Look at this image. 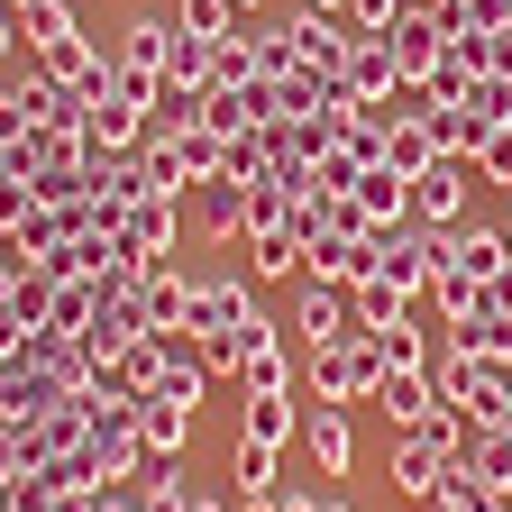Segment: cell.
<instances>
[{
    "instance_id": "obj_1",
    "label": "cell",
    "mask_w": 512,
    "mask_h": 512,
    "mask_svg": "<svg viewBox=\"0 0 512 512\" xmlns=\"http://www.w3.org/2000/svg\"><path fill=\"white\" fill-rule=\"evenodd\" d=\"M375 384H384V357H375V339L311 348V357H302V403H320V412H357V403H375Z\"/></svg>"
},
{
    "instance_id": "obj_2",
    "label": "cell",
    "mask_w": 512,
    "mask_h": 512,
    "mask_svg": "<svg viewBox=\"0 0 512 512\" xmlns=\"http://www.w3.org/2000/svg\"><path fill=\"white\" fill-rule=\"evenodd\" d=\"M430 247H439V229H421V220H375L366 229V284H394L403 302H421L430 293Z\"/></svg>"
},
{
    "instance_id": "obj_3",
    "label": "cell",
    "mask_w": 512,
    "mask_h": 512,
    "mask_svg": "<svg viewBox=\"0 0 512 512\" xmlns=\"http://www.w3.org/2000/svg\"><path fill=\"white\" fill-rule=\"evenodd\" d=\"M503 266H512L503 229H485V220H458V229H439V247H430V293H439V284H494Z\"/></svg>"
},
{
    "instance_id": "obj_4",
    "label": "cell",
    "mask_w": 512,
    "mask_h": 512,
    "mask_svg": "<svg viewBox=\"0 0 512 512\" xmlns=\"http://www.w3.org/2000/svg\"><path fill=\"white\" fill-rule=\"evenodd\" d=\"M293 330H302V348H348V339H366V320H357V284H320V275H302Z\"/></svg>"
},
{
    "instance_id": "obj_5",
    "label": "cell",
    "mask_w": 512,
    "mask_h": 512,
    "mask_svg": "<svg viewBox=\"0 0 512 512\" xmlns=\"http://www.w3.org/2000/svg\"><path fill=\"white\" fill-rule=\"evenodd\" d=\"M64 403H74V384H64L55 366H37L28 348L0 357V421H46V412H64Z\"/></svg>"
},
{
    "instance_id": "obj_6",
    "label": "cell",
    "mask_w": 512,
    "mask_h": 512,
    "mask_svg": "<svg viewBox=\"0 0 512 512\" xmlns=\"http://www.w3.org/2000/svg\"><path fill=\"white\" fill-rule=\"evenodd\" d=\"M476 183H485V174H476L467 156H439V165H421V174H412V220H421V229H458Z\"/></svg>"
},
{
    "instance_id": "obj_7",
    "label": "cell",
    "mask_w": 512,
    "mask_h": 512,
    "mask_svg": "<svg viewBox=\"0 0 512 512\" xmlns=\"http://www.w3.org/2000/svg\"><path fill=\"white\" fill-rule=\"evenodd\" d=\"M174 202H183V192H147V202H128L110 220V247L138 256V266H174Z\"/></svg>"
},
{
    "instance_id": "obj_8",
    "label": "cell",
    "mask_w": 512,
    "mask_h": 512,
    "mask_svg": "<svg viewBox=\"0 0 512 512\" xmlns=\"http://www.w3.org/2000/svg\"><path fill=\"white\" fill-rule=\"evenodd\" d=\"M247 320H256L247 275H192V339H211V330H247Z\"/></svg>"
},
{
    "instance_id": "obj_9",
    "label": "cell",
    "mask_w": 512,
    "mask_h": 512,
    "mask_svg": "<svg viewBox=\"0 0 512 512\" xmlns=\"http://www.w3.org/2000/svg\"><path fill=\"white\" fill-rule=\"evenodd\" d=\"M348 46H357L348 10H302L293 19V55L311 64V74H348Z\"/></svg>"
},
{
    "instance_id": "obj_10",
    "label": "cell",
    "mask_w": 512,
    "mask_h": 512,
    "mask_svg": "<svg viewBox=\"0 0 512 512\" xmlns=\"http://www.w3.org/2000/svg\"><path fill=\"white\" fill-rule=\"evenodd\" d=\"M375 412L394 421V430H421V421L439 412V384H430V366H384V384H375Z\"/></svg>"
},
{
    "instance_id": "obj_11",
    "label": "cell",
    "mask_w": 512,
    "mask_h": 512,
    "mask_svg": "<svg viewBox=\"0 0 512 512\" xmlns=\"http://www.w3.org/2000/svg\"><path fill=\"white\" fill-rule=\"evenodd\" d=\"M302 266H311V247L293 238V220L247 229V275H256V284H302Z\"/></svg>"
},
{
    "instance_id": "obj_12",
    "label": "cell",
    "mask_w": 512,
    "mask_h": 512,
    "mask_svg": "<svg viewBox=\"0 0 512 512\" xmlns=\"http://www.w3.org/2000/svg\"><path fill=\"white\" fill-rule=\"evenodd\" d=\"M348 83H357V101L403 92V64H394V37H384V28H357V46H348Z\"/></svg>"
},
{
    "instance_id": "obj_13",
    "label": "cell",
    "mask_w": 512,
    "mask_h": 512,
    "mask_svg": "<svg viewBox=\"0 0 512 512\" xmlns=\"http://www.w3.org/2000/svg\"><path fill=\"white\" fill-rule=\"evenodd\" d=\"M302 448H311V467H320V476H348V467H357V430H348V412L302 403Z\"/></svg>"
},
{
    "instance_id": "obj_14",
    "label": "cell",
    "mask_w": 512,
    "mask_h": 512,
    "mask_svg": "<svg viewBox=\"0 0 512 512\" xmlns=\"http://www.w3.org/2000/svg\"><path fill=\"white\" fill-rule=\"evenodd\" d=\"M192 220H202L211 238H229V247H238V238H247V183H229V174H211L202 192H192Z\"/></svg>"
},
{
    "instance_id": "obj_15",
    "label": "cell",
    "mask_w": 512,
    "mask_h": 512,
    "mask_svg": "<svg viewBox=\"0 0 512 512\" xmlns=\"http://www.w3.org/2000/svg\"><path fill=\"white\" fill-rule=\"evenodd\" d=\"M101 64H110V46H101L92 28H74V37H55V46L37 55V74H55V83H74V92H83V83L101 74Z\"/></svg>"
},
{
    "instance_id": "obj_16",
    "label": "cell",
    "mask_w": 512,
    "mask_h": 512,
    "mask_svg": "<svg viewBox=\"0 0 512 512\" xmlns=\"http://www.w3.org/2000/svg\"><path fill=\"white\" fill-rule=\"evenodd\" d=\"M110 55H119V74H165V55H174V19H128Z\"/></svg>"
},
{
    "instance_id": "obj_17",
    "label": "cell",
    "mask_w": 512,
    "mask_h": 512,
    "mask_svg": "<svg viewBox=\"0 0 512 512\" xmlns=\"http://www.w3.org/2000/svg\"><path fill=\"white\" fill-rule=\"evenodd\" d=\"M238 46H247V64H256L266 83H284L293 64H302V55H293V19H247V28H238Z\"/></svg>"
},
{
    "instance_id": "obj_18",
    "label": "cell",
    "mask_w": 512,
    "mask_h": 512,
    "mask_svg": "<svg viewBox=\"0 0 512 512\" xmlns=\"http://www.w3.org/2000/svg\"><path fill=\"white\" fill-rule=\"evenodd\" d=\"M458 467H467V476H485V485L503 494V485H512V430H503V421H476V430H467V448H458Z\"/></svg>"
},
{
    "instance_id": "obj_19",
    "label": "cell",
    "mask_w": 512,
    "mask_h": 512,
    "mask_svg": "<svg viewBox=\"0 0 512 512\" xmlns=\"http://www.w3.org/2000/svg\"><path fill=\"white\" fill-rule=\"evenodd\" d=\"M138 302H147V330H192V275L156 266V275L138 284Z\"/></svg>"
},
{
    "instance_id": "obj_20",
    "label": "cell",
    "mask_w": 512,
    "mask_h": 512,
    "mask_svg": "<svg viewBox=\"0 0 512 512\" xmlns=\"http://www.w3.org/2000/svg\"><path fill=\"white\" fill-rule=\"evenodd\" d=\"M348 202H357L366 220H412V174H394V165H366Z\"/></svg>"
},
{
    "instance_id": "obj_21",
    "label": "cell",
    "mask_w": 512,
    "mask_h": 512,
    "mask_svg": "<svg viewBox=\"0 0 512 512\" xmlns=\"http://www.w3.org/2000/svg\"><path fill=\"white\" fill-rule=\"evenodd\" d=\"M138 430H147V448H156V458H183V448H192V403L147 394V403H138Z\"/></svg>"
},
{
    "instance_id": "obj_22",
    "label": "cell",
    "mask_w": 512,
    "mask_h": 512,
    "mask_svg": "<svg viewBox=\"0 0 512 512\" xmlns=\"http://www.w3.org/2000/svg\"><path fill=\"white\" fill-rule=\"evenodd\" d=\"M275 458H284V448H266V439H247V430H238V448H229V485H238V494H284Z\"/></svg>"
},
{
    "instance_id": "obj_23",
    "label": "cell",
    "mask_w": 512,
    "mask_h": 512,
    "mask_svg": "<svg viewBox=\"0 0 512 512\" xmlns=\"http://www.w3.org/2000/svg\"><path fill=\"white\" fill-rule=\"evenodd\" d=\"M247 439H266V448L302 439V394H256L247 403Z\"/></svg>"
},
{
    "instance_id": "obj_24",
    "label": "cell",
    "mask_w": 512,
    "mask_h": 512,
    "mask_svg": "<svg viewBox=\"0 0 512 512\" xmlns=\"http://www.w3.org/2000/svg\"><path fill=\"white\" fill-rule=\"evenodd\" d=\"M211 64H220V37H183V28H174L165 83H192V92H211Z\"/></svg>"
},
{
    "instance_id": "obj_25",
    "label": "cell",
    "mask_w": 512,
    "mask_h": 512,
    "mask_svg": "<svg viewBox=\"0 0 512 512\" xmlns=\"http://www.w3.org/2000/svg\"><path fill=\"white\" fill-rule=\"evenodd\" d=\"M92 147H138L147 138V110H128V101H92V128H83Z\"/></svg>"
},
{
    "instance_id": "obj_26",
    "label": "cell",
    "mask_w": 512,
    "mask_h": 512,
    "mask_svg": "<svg viewBox=\"0 0 512 512\" xmlns=\"http://www.w3.org/2000/svg\"><path fill=\"white\" fill-rule=\"evenodd\" d=\"M384 165H394V174H421V165H439V138H430L421 119H403V128H384Z\"/></svg>"
},
{
    "instance_id": "obj_27",
    "label": "cell",
    "mask_w": 512,
    "mask_h": 512,
    "mask_svg": "<svg viewBox=\"0 0 512 512\" xmlns=\"http://www.w3.org/2000/svg\"><path fill=\"white\" fill-rule=\"evenodd\" d=\"M10 19H19V37H28V46H37V55H46V46H55V37H74V28H83V19H74V10H64V0H28V10H10Z\"/></svg>"
},
{
    "instance_id": "obj_28",
    "label": "cell",
    "mask_w": 512,
    "mask_h": 512,
    "mask_svg": "<svg viewBox=\"0 0 512 512\" xmlns=\"http://www.w3.org/2000/svg\"><path fill=\"white\" fill-rule=\"evenodd\" d=\"M183 37H238V0H174Z\"/></svg>"
},
{
    "instance_id": "obj_29",
    "label": "cell",
    "mask_w": 512,
    "mask_h": 512,
    "mask_svg": "<svg viewBox=\"0 0 512 512\" xmlns=\"http://www.w3.org/2000/svg\"><path fill=\"white\" fill-rule=\"evenodd\" d=\"M238 384H247V403H256V394H293V357H284V339L256 348V357L238 366Z\"/></svg>"
},
{
    "instance_id": "obj_30",
    "label": "cell",
    "mask_w": 512,
    "mask_h": 512,
    "mask_svg": "<svg viewBox=\"0 0 512 512\" xmlns=\"http://www.w3.org/2000/svg\"><path fill=\"white\" fill-rule=\"evenodd\" d=\"M92 311H101V284H55V311H46V330H92Z\"/></svg>"
},
{
    "instance_id": "obj_31",
    "label": "cell",
    "mask_w": 512,
    "mask_h": 512,
    "mask_svg": "<svg viewBox=\"0 0 512 512\" xmlns=\"http://www.w3.org/2000/svg\"><path fill=\"white\" fill-rule=\"evenodd\" d=\"M467 83H476V64H467V46H448V55L430 64V83H421V92H430V101L448 110V101H467Z\"/></svg>"
},
{
    "instance_id": "obj_32",
    "label": "cell",
    "mask_w": 512,
    "mask_h": 512,
    "mask_svg": "<svg viewBox=\"0 0 512 512\" xmlns=\"http://www.w3.org/2000/svg\"><path fill=\"white\" fill-rule=\"evenodd\" d=\"M202 128H211L220 147H229V138H247V101H238V92H211V101H202Z\"/></svg>"
},
{
    "instance_id": "obj_33",
    "label": "cell",
    "mask_w": 512,
    "mask_h": 512,
    "mask_svg": "<svg viewBox=\"0 0 512 512\" xmlns=\"http://www.w3.org/2000/svg\"><path fill=\"white\" fill-rule=\"evenodd\" d=\"M412 302L394 293V284H357V320H366V330H384V320H403Z\"/></svg>"
},
{
    "instance_id": "obj_34",
    "label": "cell",
    "mask_w": 512,
    "mask_h": 512,
    "mask_svg": "<svg viewBox=\"0 0 512 512\" xmlns=\"http://www.w3.org/2000/svg\"><path fill=\"white\" fill-rule=\"evenodd\" d=\"M467 320H503V330H512V266L494 275V284H476V311Z\"/></svg>"
},
{
    "instance_id": "obj_35",
    "label": "cell",
    "mask_w": 512,
    "mask_h": 512,
    "mask_svg": "<svg viewBox=\"0 0 512 512\" xmlns=\"http://www.w3.org/2000/svg\"><path fill=\"white\" fill-rule=\"evenodd\" d=\"M476 174L512 192V128H494V138H485V156H476Z\"/></svg>"
},
{
    "instance_id": "obj_36",
    "label": "cell",
    "mask_w": 512,
    "mask_h": 512,
    "mask_svg": "<svg viewBox=\"0 0 512 512\" xmlns=\"http://www.w3.org/2000/svg\"><path fill=\"white\" fill-rule=\"evenodd\" d=\"M28 211H37V192H28V183H10V174H0V229H19Z\"/></svg>"
},
{
    "instance_id": "obj_37",
    "label": "cell",
    "mask_w": 512,
    "mask_h": 512,
    "mask_svg": "<svg viewBox=\"0 0 512 512\" xmlns=\"http://www.w3.org/2000/svg\"><path fill=\"white\" fill-rule=\"evenodd\" d=\"M403 0H348V28H394Z\"/></svg>"
},
{
    "instance_id": "obj_38",
    "label": "cell",
    "mask_w": 512,
    "mask_h": 512,
    "mask_svg": "<svg viewBox=\"0 0 512 512\" xmlns=\"http://www.w3.org/2000/svg\"><path fill=\"white\" fill-rule=\"evenodd\" d=\"M83 512H138V485H101V494H92Z\"/></svg>"
},
{
    "instance_id": "obj_39",
    "label": "cell",
    "mask_w": 512,
    "mask_h": 512,
    "mask_svg": "<svg viewBox=\"0 0 512 512\" xmlns=\"http://www.w3.org/2000/svg\"><path fill=\"white\" fill-rule=\"evenodd\" d=\"M275 503H284V512H320V494H302V485H284Z\"/></svg>"
},
{
    "instance_id": "obj_40",
    "label": "cell",
    "mask_w": 512,
    "mask_h": 512,
    "mask_svg": "<svg viewBox=\"0 0 512 512\" xmlns=\"http://www.w3.org/2000/svg\"><path fill=\"white\" fill-rule=\"evenodd\" d=\"M238 512H284V503L275 494H238Z\"/></svg>"
},
{
    "instance_id": "obj_41",
    "label": "cell",
    "mask_w": 512,
    "mask_h": 512,
    "mask_svg": "<svg viewBox=\"0 0 512 512\" xmlns=\"http://www.w3.org/2000/svg\"><path fill=\"white\" fill-rule=\"evenodd\" d=\"M0 512H19V494H10V476H0Z\"/></svg>"
},
{
    "instance_id": "obj_42",
    "label": "cell",
    "mask_w": 512,
    "mask_h": 512,
    "mask_svg": "<svg viewBox=\"0 0 512 512\" xmlns=\"http://www.w3.org/2000/svg\"><path fill=\"white\" fill-rule=\"evenodd\" d=\"M302 10H348V0H302Z\"/></svg>"
},
{
    "instance_id": "obj_43",
    "label": "cell",
    "mask_w": 512,
    "mask_h": 512,
    "mask_svg": "<svg viewBox=\"0 0 512 512\" xmlns=\"http://www.w3.org/2000/svg\"><path fill=\"white\" fill-rule=\"evenodd\" d=\"M320 512H348V503H339V494H320Z\"/></svg>"
},
{
    "instance_id": "obj_44",
    "label": "cell",
    "mask_w": 512,
    "mask_h": 512,
    "mask_svg": "<svg viewBox=\"0 0 512 512\" xmlns=\"http://www.w3.org/2000/svg\"><path fill=\"white\" fill-rule=\"evenodd\" d=\"M0 10H28V0H0Z\"/></svg>"
},
{
    "instance_id": "obj_45",
    "label": "cell",
    "mask_w": 512,
    "mask_h": 512,
    "mask_svg": "<svg viewBox=\"0 0 512 512\" xmlns=\"http://www.w3.org/2000/svg\"><path fill=\"white\" fill-rule=\"evenodd\" d=\"M238 10H247V19H256V0H238Z\"/></svg>"
},
{
    "instance_id": "obj_46",
    "label": "cell",
    "mask_w": 512,
    "mask_h": 512,
    "mask_svg": "<svg viewBox=\"0 0 512 512\" xmlns=\"http://www.w3.org/2000/svg\"><path fill=\"white\" fill-rule=\"evenodd\" d=\"M503 512H512V485H503Z\"/></svg>"
},
{
    "instance_id": "obj_47",
    "label": "cell",
    "mask_w": 512,
    "mask_h": 512,
    "mask_svg": "<svg viewBox=\"0 0 512 512\" xmlns=\"http://www.w3.org/2000/svg\"><path fill=\"white\" fill-rule=\"evenodd\" d=\"M503 37H512V28H503Z\"/></svg>"
}]
</instances>
